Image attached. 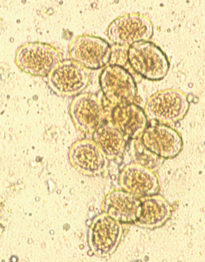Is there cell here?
<instances>
[{
	"mask_svg": "<svg viewBox=\"0 0 205 262\" xmlns=\"http://www.w3.org/2000/svg\"><path fill=\"white\" fill-rule=\"evenodd\" d=\"M141 213L135 224L143 228H158L166 224L172 215L170 202L162 195H147L140 198Z\"/></svg>",
	"mask_w": 205,
	"mask_h": 262,
	"instance_id": "obj_15",
	"label": "cell"
},
{
	"mask_svg": "<svg viewBox=\"0 0 205 262\" xmlns=\"http://www.w3.org/2000/svg\"><path fill=\"white\" fill-rule=\"evenodd\" d=\"M119 184L122 190L138 198L154 195L160 190L159 178L154 171L137 163H130L122 169Z\"/></svg>",
	"mask_w": 205,
	"mask_h": 262,
	"instance_id": "obj_12",
	"label": "cell"
},
{
	"mask_svg": "<svg viewBox=\"0 0 205 262\" xmlns=\"http://www.w3.org/2000/svg\"><path fill=\"white\" fill-rule=\"evenodd\" d=\"M107 37L114 45L131 46L147 42L154 34V26L147 16L139 13L125 14L110 23Z\"/></svg>",
	"mask_w": 205,
	"mask_h": 262,
	"instance_id": "obj_4",
	"label": "cell"
},
{
	"mask_svg": "<svg viewBox=\"0 0 205 262\" xmlns=\"http://www.w3.org/2000/svg\"><path fill=\"white\" fill-rule=\"evenodd\" d=\"M141 140L148 150L162 159L175 158L183 149L180 134L170 126L161 123L146 127Z\"/></svg>",
	"mask_w": 205,
	"mask_h": 262,
	"instance_id": "obj_11",
	"label": "cell"
},
{
	"mask_svg": "<svg viewBox=\"0 0 205 262\" xmlns=\"http://www.w3.org/2000/svg\"><path fill=\"white\" fill-rule=\"evenodd\" d=\"M123 235L122 223L108 214L97 215L88 230V245L90 251L99 257H107L115 252Z\"/></svg>",
	"mask_w": 205,
	"mask_h": 262,
	"instance_id": "obj_7",
	"label": "cell"
},
{
	"mask_svg": "<svg viewBox=\"0 0 205 262\" xmlns=\"http://www.w3.org/2000/svg\"><path fill=\"white\" fill-rule=\"evenodd\" d=\"M190 108L187 96L178 89H169L153 94L145 107L146 117L161 124L182 120Z\"/></svg>",
	"mask_w": 205,
	"mask_h": 262,
	"instance_id": "obj_3",
	"label": "cell"
},
{
	"mask_svg": "<svg viewBox=\"0 0 205 262\" xmlns=\"http://www.w3.org/2000/svg\"><path fill=\"white\" fill-rule=\"evenodd\" d=\"M90 74L72 59L61 61L48 76V83L54 94L61 97H76L82 94L90 82Z\"/></svg>",
	"mask_w": 205,
	"mask_h": 262,
	"instance_id": "obj_5",
	"label": "cell"
},
{
	"mask_svg": "<svg viewBox=\"0 0 205 262\" xmlns=\"http://www.w3.org/2000/svg\"><path fill=\"white\" fill-rule=\"evenodd\" d=\"M102 210L121 223H135L141 213V200L124 190H113L104 198Z\"/></svg>",
	"mask_w": 205,
	"mask_h": 262,
	"instance_id": "obj_13",
	"label": "cell"
},
{
	"mask_svg": "<svg viewBox=\"0 0 205 262\" xmlns=\"http://www.w3.org/2000/svg\"><path fill=\"white\" fill-rule=\"evenodd\" d=\"M61 61L58 49L46 42H27L16 52L18 69L34 77H48Z\"/></svg>",
	"mask_w": 205,
	"mask_h": 262,
	"instance_id": "obj_2",
	"label": "cell"
},
{
	"mask_svg": "<svg viewBox=\"0 0 205 262\" xmlns=\"http://www.w3.org/2000/svg\"><path fill=\"white\" fill-rule=\"evenodd\" d=\"M131 155L135 163L151 169L153 171L156 170L162 162V158L153 154L144 146L141 142V138L133 139Z\"/></svg>",
	"mask_w": 205,
	"mask_h": 262,
	"instance_id": "obj_17",
	"label": "cell"
},
{
	"mask_svg": "<svg viewBox=\"0 0 205 262\" xmlns=\"http://www.w3.org/2000/svg\"><path fill=\"white\" fill-rule=\"evenodd\" d=\"M71 118L79 131L93 134L106 122V111L96 94L83 93L76 96L71 103Z\"/></svg>",
	"mask_w": 205,
	"mask_h": 262,
	"instance_id": "obj_9",
	"label": "cell"
},
{
	"mask_svg": "<svg viewBox=\"0 0 205 262\" xmlns=\"http://www.w3.org/2000/svg\"><path fill=\"white\" fill-rule=\"evenodd\" d=\"M110 120L128 139L140 138L148 127V118L138 105L125 103L113 107Z\"/></svg>",
	"mask_w": 205,
	"mask_h": 262,
	"instance_id": "obj_14",
	"label": "cell"
},
{
	"mask_svg": "<svg viewBox=\"0 0 205 262\" xmlns=\"http://www.w3.org/2000/svg\"><path fill=\"white\" fill-rule=\"evenodd\" d=\"M69 162L77 171L86 176H98L107 168L108 159L93 139L74 142L69 154Z\"/></svg>",
	"mask_w": 205,
	"mask_h": 262,
	"instance_id": "obj_10",
	"label": "cell"
},
{
	"mask_svg": "<svg viewBox=\"0 0 205 262\" xmlns=\"http://www.w3.org/2000/svg\"><path fill=\"white\" fill-rule=\"evenodd\" d=\"M127 60L135 73L148 80H162L170 70L167 56L157 45L149 41L130 46Z\"/></svg>",
	"mask_w": 205,
	"mask_h": 262,
	"instance_id": "obj_1",
	"label": "cell"
},
{
	"mask_svg": "<svg viewBox=\"0 0 205 262\" xmlns=\"http://www.w3.org/2000/svg\"><path fill=\"white\" fill-rule=\"evenodd\" d=\"M100 85L106 100L113 107L132 103L137 95V87L132 76L117 64L106 66L100 76Z\"/></svg>",
	"mask_w": 205,
	"mask_h": 262,
	"instance_id": "obj_6",
	"label": "cell"
},
{
	"mask_svg": "<svg viewBox=\"0 0 205 262\" xmlns=\"http://www.w3.org/2000/svg\"><path fill=\"white\" fill-rule=\"evenodd\" d=\"M72 60L87 69L106 67L111 59L112 50L106 40L97 36L83 34L74 38L69 45Z\"/></svg>",
	"mask_w": 205,
	"mask_h": 262,
	"instance_id": "obj_8",
	"label": "cell"
},
{
	"mask_svg": "<svg viewBox=\"0 0 205 262\" xmlns=\"http://www.w3.org/2000/svg\"><path fill=\"white\" fill-rule=\"evenodd\" d=\"M93 139L102 148L108 160L120 159L126 151L127 138L110 119L93 133Z\"/></svg>",
	"mask_w": 205,
	"mask_h": 262,
	"instance_id": "obj_16",
	"label": "cell"
}]
</instances>
